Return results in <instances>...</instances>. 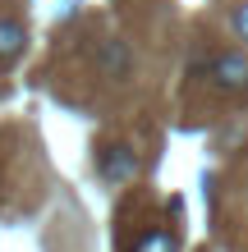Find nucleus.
<instances>
[{"label": "nucleus", "mask_w": 248, "mask_h": 252, "mask_svg": "<svg viewBox=\"0 0 248 252\" xmlns=\"http://www.w3.org/2000/svg\"><path fill=\"white\" fill-rule=\"evenodd\" d=\"M92 69H97L106 83H129V78L138 73V51H134V41H124L120 32L101 37L97 46H92Z\"/></svg>", "instance_id": "nucleus-1"}, {"label": "nucleus", "mask_w": 248, "mask_h": 252, "mask_svg": "<svg viewBox=\"0 0 248 252\" xmlns=\"http://www.w3.org/2000/svg\"><path fill=\"white\" fill-rule=\"evenodd\" d=\"M129 252H179V239H175V229H147Z\"/></svg>", "instance_id": "nucleus-5"}, {"label": "nucleus", "mask_w": 248, "mask_h": 252, "mask_svg": "<svg viewBox=\"0 0 248 252\" xmlns=\"http://www.w3.org/2000/svg\"><path fill=\"white\" fill-rule=\"evenodd\" d=\"M230 32H235L239 46H248V0H239V5L230 9Z\"/></svg>", "instance_id": "nucleus-6"}, {"label": "nucleus", "mask_w": 248, "mask_h": 252, "mask_svg": "<svg viewBox=\"0 0 248 252\" xmlns=\"http://www.w3.org/2000/svg\"><path fill=\"white\" fill-rule=\"evenodd\" d=\"M23 51H28V28H23V19L5 14L0 19V64H14Z\"/></svg>", "instance_id": "nucleus-4"}, {"label": "nucleus", "mask_w": 248, "mask_h": 252, "mask_svg": "<svg viewBox=\"0 0 248 252\" xmlns=\"http://www.w3.org/2000/svg\"><path fill=\"white\" fill-rule=\"evenodd\" d=\"M138 170H142V160H138V152H134V142H106V147L97 152V174H101V184H106V188L134 184Z\"/></svg>", "instance_id": "nucleus-2"}, {"label": "nucleus", "mask_w": 248, "mask_h": 252, "mask_svg": "<svg viewBox=\"0 0 248 252\" xmlns=\"http://www.w3.org/2000/svg\"><path fill=\"white\" fill-rule=\"evenodd\" d=\"M207 78L230 96H244L248 92V46H221L212 55V69Z\"/></svg>", "instance_id": "nucleus-3"}]
</instances>
